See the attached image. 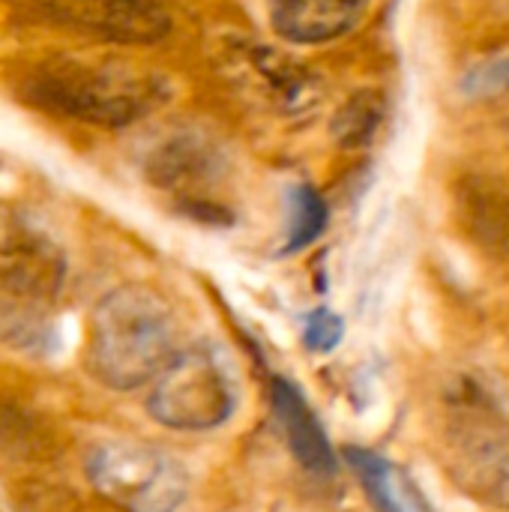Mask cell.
I'll return each instance as SVG.
<instances>
[{
  "mask_svg": "<svg viewBox=\"0 0 509 512\" xmlns=\"http://www.w3.org/2000/svg\"><path fill=\"white\" fill-rule=\"evenodd\" d=\"M384 114H387V102H384L381 90H357L336 111V117L330 123V135L339 147H348V150L366 147L378 135Z\"/></svg>",
  "mask_w": 509,
  "mask_h": 512,
  "instance_id": "4fadbf2b",
  "label": "cell"
},
{
  "mask_svg": "<svg viewBox=\"0 0 509 512\" xmlns=\"http://www.w3.org/2000/svg\"><path fill=\"white\" fill-rule=\"evenodd\" d=\"M219 150L201 138L192 135H180L165 141L147 162L150 180L168 192H180L183 204L189 207L198 195V189L204 183H210V177L219 174Z\"/></svg>",
  "mask_w": 509,
  "mask_h": 512,
  "instance_id": "7c38bea8",
  "label": "cell"
},
{
  "mask_svg": "<svg viewBox=\"0 0 509 512\" xmlns=\"http://www.w3.org/2000/svg\"><path fill=\"white\" fill-rule=\"evenodd\" d=\"M342 336H345V321L330 309H315L303 321V345L312 354H330L342 342Z\"/></svg>",
  "mask_w": 509,
  "mask_h": 512,
  "instance_id": "2e32d148",
  "label": "cell"
},
{
  "mask_svg": "<svg viewBox=\"0 0 509 512\" xmlns=\"http://www.w3.org/2000/svg\"><path fill=\"white\" fill-rule=\"evenodd\" d=\"M270 405H273V414L285 435V444H288L291 456L300 462V468H306L315 477H330L336 471L339 459H336V450H333L315 408L309 405L306 393L300 390V384L276 375L270 381Z\"/></svg>",
  "mask_w": 509,
  "mask_h": 512,
  "instance_id": "ba28073f",
  "label": "cell"
},
{
  "mask_svg": "<svg viewBox=\"0 0 509 512\" xmlns=\"http://www.w3.org/2000/svg\"><path fill=\"white\" fill-rule=\"evenodd\" d=\"M237 408L234 375L219 348L198 342L174 354L147 396L150 417L174 432H207Z\"/></svg>",
  "mask_w": 509,
  "mask_h": 512,
  "instance_id": "277c9868",
  "label": "cell"
},
{
  "mask_svg": "<svg viewBox=\"0 0 509 512\" xmlns=\"http://www.w3.org/2000/svg\"><path fill=\"white\" fill-rule=\"evenodd\" d=\"M444 447L447 471L468 495L509 510V423L480 405L462 408L450 417Z\"/></svg>",
  "mask_w": 509,
  "mask_h": 512,
  "instance_id": "8992f818",
  "label": "cell"
},
{
  "mask_svg": "<svg viewBox=\"0 0 509 512\" xmlns=\"http://www.w3.org/2000/svg\"><path fill=\"white\" fill-rule=\"evenodd\" d=\"M327 201L321 198V192L309 183H297L288 192V234H285V246L282 252H300L306 246H312L324 228H327Z\"/></svg>",
  "mask_w": 509,
  "mask_h": 512,
  "instance_id": "5bb4252c",
  "label": "cell"
},
{
  "mask_svg": "<svg viewBox=\"0 0 509 512\" xmlns=\"http://www.w3.org/2000/svg\"><path fill=\"white\" fill-rule=\"evenodd\" d=\"M177 321L165 297L147 285H120L90 312L87 369L117 393L138 390L174 360Z\"/></svg>",
  "mask_w": 509,
  "mask_h": 512,
  "instance_id": "6da1fadb",
  "label": "cell"
},
{
  "mask_svg": "<svg viewBox=\"0 0 509 512\" xmlns=\"http://www.w3.org/2000/svg\"><path fill=\"white\" fill-rule=\"evenodd\" d=\"M63 282V249L24 213L0 210V339L42 345Z\"/></svg>",
  "mask_w": 509,
  "mask_h": 512,
  "instance_id": "3957f363",
  "label": "cell"
},
{
  "mask_svg": "<svg viewBox=\"0 0 509 512\" xmlns=\"http://www.w3.org/2000/svg\"><path fill=\"white\" fill-rule=\"evenodd\" d=\"M240 69L255 78L258 93L279 108L282 114H306L318 108L321 102V84L318 78L297 63L294 57L264 48V45H243L240 48Z\"/></svg>",
  "mask_w": 509,
  "mask_h": 512,
  "instance_id": "9c48e42d",
  "label": "cell"
},
{
  "mask_svg": "<svg viewBox=\"0 0 509 512\" xmlns=\"http://www.w3.org/2000/svg\"><path fill=\"white\" fill-rule=\"evenodd\" d=\"M468 99H501L509 96V54H489L465 69L459 81Z\"/></svg>",
  "mask_w": 509,
  "mask_h": 512,
  "instance_id": "9a60e30c",
  "label": "cell"
},
{
  "mask_svg": "<svg viewBox=\"0 0 509 512\" xmlns=\"http://www.w3.org/2000/svg\"><path fill=\"white\" fill-rule=\"evenodd\" d=\"M369 0H270L273 30L294 45H324L351 33Z\"/></svg>",
  "mask_w": 509,
  "mask_h": 512,
  "instance_id": "30bf717a",
  "label": "cell"
},
{
  "mask_svg": "<svg viewBox=\"0 0 509 512\" xmlns=\"http://www.w3.org/2000/svg\"><path fill=\"white\" fill-rule=\"evenodd\" d=\"M342 459L375 512H435L420 483L393 459L366 447H345Z\"/></svg>",
  "mask_w": 509,
  "mask_h": 512,
  "instance_id": "8fae6325",
  "label": "cell"
},
{
  "mask_svg": "<svg viewBox=\"0 0 509 512\" xmlns=\"http://www.w3.org/2000/svg\"><path fill=\"white\" fill-rule=\"evenodd\" d=\"M24 99L42 111L72 117L93 126H129L153 111L165 90L159 78L135 72L123 63L54 57L24 78Z\"/></svg>",
  "mask_w": 509,
  "mask_h": 512,
  "instance_id": "7a4b0ae2",
  "label": "cell"
},
{
  "mask_svg": "<svg viewBox=\"0 0 509 512\" xmlns=\"http://www.w3.org/2000/svg\"><path fill=\"white\" fill-rule=\"evenodd\" d=\"M90 486L123 512H177L189 495L186 468L141 441H105L87 456Z\"/></svg>",
  "mask_w": 509,
  "mask_h": 512,
  "instance_id": "5b68a950",
  "label": "cell"
},
{
  "mask_svg": "<svg viewBox=\"0 0 509 512\" xmlns=\"http://www.w3.org/2000/svg\"><path fill=\"white\" fill-rule=\"evenodd\" d=\"M18 12L120 45H150L171 30L165 0H9Z\"/></svg>",
  "mask_w": 509,
  "mask_h": 512,
  "instance_id": "52a82bcc",
  "label": "cell"
}]
</instances>
